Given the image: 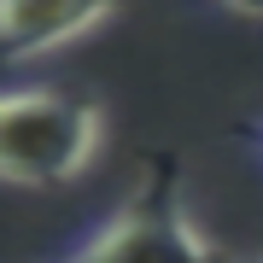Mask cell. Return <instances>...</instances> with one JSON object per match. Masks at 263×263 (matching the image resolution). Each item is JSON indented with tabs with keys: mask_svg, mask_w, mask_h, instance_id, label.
Wrapping results in <instances>:
<instances>
[{
	"mask_svg": "<svg viewBox=\"0 0 263 263\" xmlns=\"http://www.w3.org/2000/svg\"><path fill=\"white\" fill-rule=\"evenodd\" d=\"M53 263H222V257H216V240L193 222L181 170L164 158L94 234H82Z\"/></svg>",
	"mask_w": 263,
	"mask_h": 263,
	"instance_id": "7a4b0ae2",
	"label": "cell"
},
{
	"mask_svg": "<svg viewBox=\"0 0 263 263\" xmlns=\"http://www.w3.org/2000/svg\"><path fill=\"white\" fill-rule=\"evenodd\" d=\"M222 12H240V18H263V0H216Z\"/></svg>",
	"mask_w": 263,
	"mask_h": 263,
	"instance_id": "277c9868",
	"label": "cell"
},
{
	"mask_svg": "<svg viewBox=\"0 0 263 263\" xmlns=\"http://www.w3.org/2000/svg\"><path fill=\"white\" fill-rule=\"evenodd\" d=\"M117 12L123 0H0V65L59 53Z\"/></svg>",
	"mask_w": 263,
	"mask_h": 263,
	"instance_id": "3957f363",
	"label": "cell"
},
{
	"mask_svg": "<svg viewBox=\"0 0 263 263\" xmlns=\"http://www.w3.org/2000/svg\"><path fill=\"white\" fill-rule=\"evenodd\" d=\"M246 141L257 146V158H263V123H252V129H246Z\"/></svg>",
	"mask_w": 263,
	"mask_h": 263,
	"instance_id": "5b68a950",
	"label": "cell"
},
{
	"mask_svg": "<svg viewBox=\"0 0 263 263\" xmlns=\"http://www.w3.org/2000/svg\"><path fill=\"white\" fill-rule=\"evenodd\" d=\"M246 263H263V252H257V257H246Z\"/></svg>",
	"mask_w": 263,
	"mask_h": 263,
	"instance_id": "8992f818",
	"label": "cell"
},
{
	"mask_svg": "<svg viewBox=\"0 0 263 263\" xmlns=\"http://www.w3.org/2000/svg\"><path fill=\"white\" fill-rule=\"evenodd\" d=\"M105 111L65 88H6L0 94V181L6 187H65L100 158Z\"/></svg>",
	"mask_w": 263,
	"mask_h": 263,
	"instance_id": "6da1fadb",
	"label": "cell"
}]
</instances>
